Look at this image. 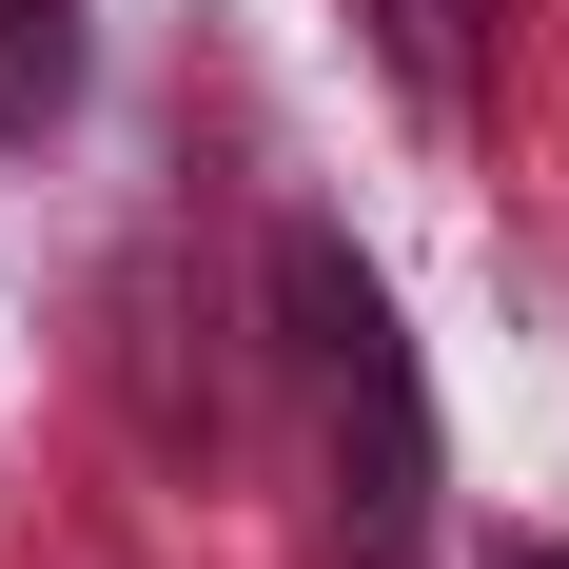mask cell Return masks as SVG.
I'll use <instances>...</instances> for the list:
<instances>
[{
  "mask_svg": "<svg viewBox=\"0 0 569 569\" xmlns=\"http://www.w3.org/2000/svg\"><path fill=\"white\" fill-rule=\"evenodd\" d=\"M276 315L315 353V412H335V530L353 569H412V511H432V412H412V353H393V295L353 276L335 236L276 256Z\"/></svg>",
  "mask_w": 569,
  "mask_h": 569,
  "instance_id": "1",
  "label": "cell"
},
{
  "mask_svg": "<svg viewBox=\"0 0 569 569\" xmlns=\"http://www.w3.org/2000/svg\"><path fill=\"white\" fill-rule=\"evenodd\" d=\"M79 99V0H0V138H40Z\"/></svg>",
  "mask_w": 569,
  "mask_h": 569,
  "instance_id": "2",
  "label": "cell"
},
{
  "mask_svg": "<svg viewBox=\"0 0 569 569\" xmlns=\"http://www.w3.org/2000/svg\"><path fill=\"white\" fill-rule=\"evenodd\" d=\"M373 40H393V79L412 99H471V59H491V0H353Z\"/></svg>",
  "mask_w": 569,
  "mask_h": 569,
  "instance_id": "3",
  "label": "cell"
},
{
  "mask_svg": "<svg viewBox=\"0 0 569 569\" xmlns=\"http://www.w3.org/2000/svg\"><path fill=\"white\" fill-rule=\"evenodd\" d=\"M511 569H569V550H511Z\"/></svg>",
  "mask_w": 569,
  "mask_h": 569,
  "instance_id": "4",
  "label": "cell"
}]
</instances>
